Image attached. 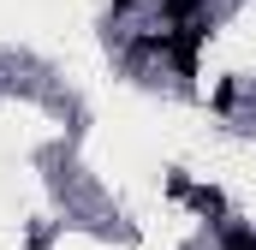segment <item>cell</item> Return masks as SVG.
Listing matches in <instances>:
<instances>
[{"mask_svg": "<svg viewBox=\"0 0 256 250\" xmlns=\"http://www.w3.org/2000/svg\"><path fill=\"white\" fill-rule=\"evenodd\" d=\"M185 202H191L196 214H208V220H220V226H226V196H220L214 185H191V190H185Z\"/></svg>", "mask_w": 256, "mask_h": 250, "instance_id": "2", "label": "cell"}, {"mask_svg": "<svg viewBox=\"0 0 256 250\" xmlns=\"http://www.w3.org/2000/svg\"><path fill=\"white\" fill-rule=\"evenodd\" d=\"M202 42H208V18H196V24H173V30H167V66H173L179 78H196V54H202Z\"/></svg>", "mask_w": 256, "mask_h": 250, "instance_id": "1", "label": "cell"}, {"mask_svg": "<svg viewBox=\"0 0 256 250\" xmlns=\"http://www.w3.org/2000/svg\"><path fill=\"white\" fill-rule=\"evenodd\" d=\"M131 60H167V30H149V36H131L126 42Z\"/></svg>", "mask_w": 256, "mask_h": 250, "instance_id": "3", "label": "cell"}, {"mask_svg": "<svg viewBox=\"0 0 256 250\" xmlns=\"http://www.w3.org/2000/svg\"><path fill=\"white\" fill-rule=\"evenodd\" d=\"M232 102H238V84H232V78L214 84V114H232Z\"/></svg>", "mask_w": 256, "mask_h": 250, "instance_id": "6", "label": "cell"}, {"mask_svg": "<svg viewBox=\"0 0 256 250\" xmlns=\"http://www.w3.org/2000/svg\"><path fill=\"white\" fill-rule=\"evenodd\" d=\"M108 6H114V12H131V6H143V0H108Z\"/></svg>", "mask_w": 256, "mask_h": 250, "instance_id": "7", "label": "cell"}, {"mask_svg": "<svg viewBox=\"0 0 256 250\" xmlns=\"http://www.w3.org/2000/svg\"><path fill=\"white\" fill-rule=\"evenodd\" d=\"M202 12H208V0H161V18L167 24H196Z\"/></svg>", "mask_w": 256, "mask_h": 250, "instance_id": "4", "label": "cell"}, {"mask_svg": "<svg viewBox=\"0 0 256 250\" xmlns=\"http://www.w3.org/2000/svg\"><path fill=\"white\" fill-rule=\"evenodd\" d=\"M220 250H256V226L226 220V226H220Z\"/></svg>", "mask_w": 256, "mask_h": 250, "instance_id": "5", "label": "cell"}]
</instances>
